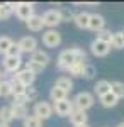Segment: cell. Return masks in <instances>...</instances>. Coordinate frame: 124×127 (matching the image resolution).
Segmentation results:
<instances>
[{"instance_id":"obj_37","label":"cell","mask_w":124,"mask_h":127,"mask_svg":"<svg viewBox=\"0 0 124 127\" xmlns=\"http://www.w3.org/2000/svg\"><path fill=\"white\" fill-rule=\"evenodd\" d=\"M60 15H61V22H70V19H73V14L68 9H61L60 10Z\"/></svg>"},{"instance_id":"obj_42","label":"cell","mask_w":124,"mask_h":127,"mask_svg":"<svg viewBox=\"0 0 124 127\" xmlns=\"http://www.w3.org/2000/svg\"><path fill=\"white\" fill-rule=\"evenodd\" d=\"M0 78H2V71H0Z\"/></svg>"},{"instance_id":"obj_12","label":"cell","mask_w":124,"mask_h":127,"mask_svg":"<svg viewBox=\"0 0 124 127\" xmlns=\"http://www.w3.org/2000/svg\"><path fill=\"white\" fill-rule=\"evenodd\" d=\"M29 61L44 69L49 64V54L46 53V51H43V49H38V51H34V53L31 54V59H29Z\"/></svg>"},{"instance_id":"obj_31","label":"cell","mask_w":124,"mask_h":127,"mask_svg":"<svg viewBox=\"0 0 124 127\" xmlns=\"http://www.w3.org/2000/svg\"><path fill=\"white\" fill-rule=\"evenodd\" d=\"M73 54H75V63H85L87 53L80 48H73Z\"/></svg>"},{"instance_id":"obj_1","label":"cell","mask_w":124,"mask_h":127,"mask_svg":"<svg viewBox=\"0 0 124 127\" xmlns=\"http://www.w3.org/2000/svg\"><path fill=\"white\" fill-rule=\"evenodd\" d=\"M71 103H73V108H78V110L87 112L88 108L94 107V103H95V97H94L90 92H80V93L71 100Z\"/></svg>"},{"instance_id":"obj_25","label":"cell","mask_w":124,"mask_h":127,"mask_svg":"<svg viewBox=\"0 0 124 127\" xmlns=\"http://www.w3.org/2000/svg\"><path fill=\"white\" fill-rule=\"evenodd\" d=\"M14 120L12 114H10V108L9 107H0V124H9Z\"/></svg>"},{"instance_id":"obj_3","label":"cell","mask_w":124,"mask_h":127,"mask_svg":"<svg viewBox=\"0 0 124 127\" xmlns=\"http://www.w3.org/2000/svg\"><path fill=\"white\" fill-rule=\"evenodd\" d=\"M75 63V54H73V48L71 49H63L58 56V61H56V66L58 69L61 71H66L71 64Z\"/></svg>"},{"instance_id":"obj_20","label":"cell","mask_w":124,"mask_h":127,"mask_svg":"<svg viewBox=\"0 0 124 127\" xmlns=\"http://www.w3.org/2000/svg\"><path fill=\"white\" fill-rule=\"evenodd\" d=\"M55 87L61 88L63 92H71V88H73V81H71V78H68V76H60V78L56 80V83H55Z\"/></svg>"},{"instance_id":"obj_33","label":"cell","mask_w":124,"mask_h":127,"mask_svg":"<svg viewBox=\"0 0 124 127\" xmlns=\"http://www.w3.org/2000/svg\"><path fill=\"white\" fill-rule=\"evenodd\" d=\"M5 56H10V58H15V56H20V51H19V46H17V42H14L9 49H7V53H5Z\"/></svg>"},{"instance_id":"obj_6","label":"cell","mask_w":124,"mask_h":127,"mask_svg":"<svg viewBox=\"0 0 124 127\" xmlns=\"http://www.w3.org/2000/svg\"><path fill=\"white\" fill-rule=\"evenodd\" d=\"M41 19H43V24L49 27V29H55L58 24L61 22V15H60V10L56 9H49L46 10L43 15H41Z\"/></svg>"},{"instance_id":"obj_29","label":"cell","mask_w":124,"mask_h":127,"mask_svg":"<svg viewBox=\"0 0 124 127\" xmlns=\"http://www.w3.org/2000/svg\"><path fill=\"white\" fill-rule=\"evenodd\" d=\"M24 127H43V120H39L34 115H27L24 119Z\"/></svg>"},{"instance_id":"obj_14","label":"cell","mask_w":124,"mask_h":127,"mask_svg":"<svg viewBox=\"0 0 124 127\" xmlns=\"http://www.w3.org/2000/svg\"><path fill=\"white\" fill-rule=\"evenodd\" d=\"M88 29L90 31H99L105 29V19L100 15V14H90V20H88Z\"/></svg>"},{"instance_id":"obj_9","label":"cell","mask_w":124,"mask_h":127,"mask_svg":"<svg viewBox=\"0 0 124 127\" xmlns=\"http://www.w3.org/2000/svg\"><path fill=\"white\" fill-rule=\"evenodd\" d=\"M14 78L19 81L22 87H26V88H29V87H32V83L36 81V75L32 73V71H29V69H19L15 75H14Z\"/></svg>"},{"instance_id":"obj_24","label":"cell","mask_w":124,"mask_h":127,"mask_svg":"<svg viewBox=\"0 0 124 127\" xmlns=\"http://www.w3.org/2000/svg\"><path fill=\"white\" fill-rule=\"evenodd\" d=\"M97 75V69L94 64H88V63H85V66H83V71H82V78L85 80H94Z\"/></svg>"},{"instance_id":"obj_17","label":"cell","mask_w":124,"mask_h":127,"mask_svg":"<svg viewBox=\"0 0 124 127\" xmlns=\"http://www.w3.org/2000/svg\"><path fill=\"white\" fill-rule=\"evenodd\" d=\"M109 92H111V81H107V80H99L95 83V87H94V93L99 98L105 93H109Z\"/></svg>"},{"instance_id":"obj_8","label":"cell","mask_w":124,"mask_h":127,"mask_svg":"<svg viewBox=\"0 0 124 127\" xmlns=\"http://www.w3.org/2000/svg\"><path fill=\"white\" fill-rule=\"evenodd\" d=\"M17 46H19L20 53H31L32 54L34 51H38V41H36V37H32V36H24V37L19 39Z\"/></svg>"},{"instance_id":"obj_36","label":"cell","mask_w":124,"mask_h":127,"mask_svg":"<svg viewBox=\"0 0 124 127\" xmlns=\"http://www.w3.org/2000/svg\"><path fill=\"white\" fill-rule=\"evenodd\" d=\"M29 100L26 97V93H20V95H14V102L12 103H15V105H26Z\"/></svg>"},{"instance_id":"obj_34","label":"cell","mask_w":124,"mask_h":127,"mask_svg":"<svg viewBox=\"0 0 124 127\" xmlns=\"http://www.w3.org/2000/svg\"><path fill=\"white\" fill-rule=\"evenodd\" d=\"M12 15V12L7 9V5L5 3H0V20H7Z\"/></svg>"},{"instance_id":"obj_18","label":"cell","mask_w":124,"mask_h":127,"mask_svg":"<svg viewBox=\"0 0 124 127\" xmlns=\"http://www.w3.org/2000/svg\"><path fill=\"white\" fill-rule=\"evenodd\" d=\"M10 114H12V117L14 119H24L27 117V107L26 105H15V103H12L10 105Z\"/></svg>"},{"instance_id":"obj_35","label":"cell","mask_w":124,"mask_h":127,"mask_svg":"<svg viewBox=\"0 0 124 127\" xmlns=\"http://www.w3.org/2000/svg\"><path fill=\"white\" fill-rule=\"evenodd\" d=\"M26 97H27V100L29 102H34L36 98H38V90L36 88H32V87H29V88H26Z\"/></svg>"},{"instance_id":"obj_4","label":"cell","mask_w":124,"mask_h":127,"mask_svg":"<svg viewBox=\"0 0 124 127\" xmlns=\"http://www.w3.org/2000/svg\"><path fill=\"white\" fill-rule=\"evenodd\" d=\"M14 14H15L20 20H27L29 17L34 15V3H29V2H19V3H15Z\"/></svg>"},{"instance_id":"obj_10","label":"cell","mask_w":124,"mask_h":127,"mask_svg":"<svg viewBox=\"0 0 124 127\" xmlns=\"http://www.w3.org/2000/svg\"><path fill=\"white\" fill-rule=\"evenodd\" d=\"M71 110H73V103L68 98L53 103V112H56V115H60V117H68Z\"/></svg>"},{"instance_id":"obj_23","label":"cell","mask_w":124,"mask_h":127,"mask_svg":"<svg viewBox=\"0 0 124 127\" xmlns=\"http://www.w3.org/2000/svg\"><path fill=\"white\" fill-rule=\"evenodd\" d=\"M111 93H114L119 100L124 98V83L123 81H112L111 83Z\"/></svg>"},{"instance_id":"obj_32","label":"cell","mask_w":124,"mask_h":127,"mask_svg":"<svg viewBox=\"0 0 124 127\" xmlns=\"http://www.w3.org/2000/svg\"><path fill=\"white\" fill-rule=\"evenodd\" d=\"M111 37H112V32H111L109 29H102V31H99V32H97V37H95V39L104 41V42H109Z\"/></svg>"},{"instance_id":"obj_15","label":"cell","mask_w":124,"mask_h":127,"mask_svg":"<svg viewBox=\"0 0 124 127\" xmlns=\"http://www.w3.org/2000/svg\"><path fill=\"white\" fill-rule=\"evenodd\" d=\"M26 26H27V29L32 31V32H39V31H43V27H44L41 15H36V14L26 20Z\"/></svg>"},{"instance_id":"obj_39","label":"cell","mask_w":124,"mask_h":127,"mask_svg":"<svg viewBox=\"0 0 124 127\" xmlns=\"http://www.w3.org/2000/svg\"><path fill=\"white\" fill-rule=\"evenodd\" d=\"M0 127H10L9 124H0Z\"/></svg>"},{"instance_id":"obj_26","label":"cell","mask_w":124,"mask_h":127,"mask_svg":"<svg viewBox=\"0 0 124 127\" xmlns=\"http://www.w3.org/2000/svg\"><path fill=\"white\" fill-rule=\"evenodd\" d=\"M12 95V87H10L9 80H2L0 81V97H10Z\"/></svg>"},{"instance_id":"obj_21","label":"cell","mask_w":124,"mask_h":127,"mask_svg":"<svg viewBox=\"0 0 124 127\" xmlns=\"http://www.w3.org/2000/svg\"><path fill=\"white\" fill-rule=\"evenodd\" d=\"M49 98H51L53 103L55 102H60V100H65L66 98V92H63L61 88H58V87H53L49 90Z\"/></svg>"},{"instance_id":"obj_11","label":"cell","mask_w":124,"mask_h":127,"mask_svg":"<svg viewBox=\"0 0 124 127\" xmlns=\"http://www.w3.org/2000/svg\"><path fill=\"white\" fill-rule=\"evenodd\" d=\"M3 69L7 73H17L22 66V58L20 56H15V58H10V56H5L3 58Z\"/></svg>"},{"instance_id":"obj_41","label":"cell","mask_w":124,"mask_h":127,"mask_svg":"<svg viewBox=\"0 0 124 127\" xmlns=\"http://www.w3.org/2000/svg\"><path fill=\"white\" fill-rule=\"evenodd\" d=\"M121 36H123V39H124V32H121Z\"/></svg>"},{"instance_id":"obj_19","label":"cell","mask_w":124,"mask_h":127,"mask_svg":"<svg viewBox=\"0 0 124 127\" xmlns=\"http://www.w3.org/2000/svg\"><path fill=\"white\" fill-rule=\"evenodd\" d=\"M100 103H102V107H105V108H112L119 103V98L116 97L114 93L109 92V93H105V95L100 97Z\"/></svg>"},{"instance_id":"obj_28","label":"cell","mask_w":124,"mask_h":127,"mask_svg":"<svg viewBox=\"0 0 124 127\" xmlns=\"http://www.w3.org/2000/svg\"><path fill=\"white\" fill-rule=\"evenodd\" d=\"M14 44V41L10 39L9 36H0V54H5L7 49Z\"/></svg>"},{"instance_id":"obj_2","label":"cell","mask_w":124,"mask_h":127,"mask_svg":"<svg viewBox=\"0 0 124 127\" xmlns=\"http://www.w3.org/2000/svg\"><path fill=\"white\" fill-rule=\"evenodd\" d=\"M32 115L38 117L39 120H48L51 115H53V105L49 102H38L34 105V110H32Z\"/></svg>"},{"instance_id":"obj_16","label":"cell","mask_w":124,"mask_h":127,"mask_svg":"<svg viewBox=\"0 0 124 127\" xmlns=\"http://www.w3.org/2000/svg\"><path fill=\"white\" fill-rule=\"evenodd\" d=\"M88 20H90V14L87 12H78L73 15V22L78 29H88Z\"/></svg>"},{"instance_id":"obj_40","label":"cell","mask_w":124,"mask_h":127,"mask_svg":"<svg viewBox=\"0 0 124 127\" xmlns=\"http://www.w3.org/2000/svg\"><path fill=\"white\" fill-rule=\"evenodd\" d=\"M76 127H90L88 124H83V126H76Z\"/></svg>"},{"instance_id":"obj_27","label":"cell","mask_w":124,"mask_h":127,"mask_svg":"<svg viewBox=\"0 0 124 127\" xmlns=\"http://www.w3.org/2000/svg\"><path fill=\"white\" fill-rule=\"evenodd\" d=\"M83 66H85V63H73V64H71V66H70L66 71L71 75V76H82Z\"/></svg>"},{"instance_id":"obj_7","label":"cell","mask_w":124,"mask_h":127,"mask_svg":"<svg viewBox=\"0 0 124 127\" xmlns=\"http://www.w3.org/2000/svg\"><path fill=\"white\" fill-rule=\"evenodd\" d=\"M90 51L95 58H105L111 51V46L109 42H104V41H99V39H94L92 44H90Z\"/></svg>"},{"instance_id":"obj_22","label":"cell","mask_w":124,"mask_h":127,"mask_svg":"<svg viewBox=\"0 0 124 127\" xmlns=\"http://www.w3.org/2000/svg\"><path fill=\"white\" fill-rule=\"evenodd\" d=\"M109 46L114 49H123L124 48V39L121 36V32H112V37L109 41Z\"/></svg>"},{"instance_id":"obj_38","label":"cell","mask_w":124,"mask_h":127,"mask_svg":"<svg viewBox=\"0 0 124 127\" xmlns=\"http://www.w3.org/2000/svg\"><path fill=\"white\" fill-rule=\"evenodd\" d=\"M116 127H124V122H119V124H117Z\"/></svg>"},{"instance_id":"obj_30","label":"cell","mask_w":124,"mask_h":127,"mask_svg":"<svg viewBox=\"0 0 124 127\" xmlns=\"http://www.w3.org/2000/svg\"><path fill=\"white\" fill-rule=\"evenodd\" d=\"M9 81H10V87H12V95H20V93H24V92H26V87H22L15 78L9 80Z\"/></svg>"},{"instance_id":"obj_5","label":"cell","mask_w":124,"mask_h":127,"mask_svg":"<svg viewBox=\"0 0 124 127\" xmlns=\"http://www.w3.org/2000/svg\"><path fill=\"white\" fill-rule=\"evenodd\" d=\"M43 44L46 48H58L61 44V34L56 29H48L43 32Z\"/></svg>"},{"instance_id":"obj_13","label":"cell","mask_w":124,"mask_h":127,"mask_svg":"<svg viewBox=\"0 0 124 127\" xmlns=\"http://www.w3.org/2000/svg\"><path fill=\"white\" fill-rule=\"evenodd\" d=\"M70 122L73 124V127L76 126H83V124H88L87 122V119H88V115H87V112H83V110H78V108H73L71 112H70Z\"/></svg>"}]
</instances>
